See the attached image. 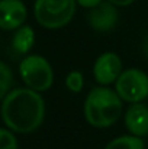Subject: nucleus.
Returning <instances> with one entry per match:
<instances>
[{"label":"nucleus","mask_w":148,"mask_h":149,"mask_svg":"<svg viewBox=\"0 0 148 149\" xmlns=\"http://www.w3.org/2000/svg\"><path fill=\"white\" fill-rule=\"evenodd\" d=\"M1 119L15 133H31L45 119V101L39 91L26 88L10 90L1 99Z\"/></svg>","instance_id":"nucleus-1"},{"label":"nucleus","mask_w":148,"mask_h":149,"mask_svg":"<svg viewBox=\"0 0 148 149\" xmlns=\"http://www.w3.org/2000/svg\"><path fill=\"white\" fill-rule=\"evenodd\" d=\"M121 96L115 88L107 86H97L92 88L84 100V117L86 122L97 129H105L118 122L122 113Z\"/></svg>","instance_id":"nucleus-2"},{"label":"nucleus","mask_w":148,"mask_h":149,"mask_svg":"<svg viewBox=\"0 0 148 149\" xmlns=\"http://www.w3.org/2000/svg\"><path fill=\"white\" fill-rule=\"evenodd\" d=\"M77 0H35L36 22L47 29H60L68 25L76 13Z\"/></svg>","instance_id":"nucleus-3"},{"label":"nucleus","mask_w":148,"mask_h":149,"mask_svg":"<svg viewBox=\"0 0 148 149\" xmlns=\"http://www.w3.org/2000/svg\"><path fill=\"white\" fill-rule=\"evenodd\" d=\"M19 75L26 87L39 93L49 90L54 83V71L49 61L38 54L26 55L20 61Z\"/></svg>","instance_id":"nucleus-4"},{"label":"nucleus","mask_w":148,"mask_h":149,"mask_svg":"<svg viewBox=\"0 0 148 149\" xmlns=\"http://www.w3.org/2000/svg\"><path fill=\"white\" fill-rule=\"evenodd\" d=\"M115 90L123 101L140 103L148 97V75L138 68L125 70L115 81Z\"/></svg>","instance_id":"nucleus-5"},{"label":"nucleus","mask_w":148,"mask_h":149,"mask_svg":"<svg viewBox=\"0 0 148 149\" xmlns=\"http://www.w3.org/2000/svg\"><path fill=\"white\" fill-rule=\"evenodd\" d=\"M122 72V61L115 52H105L99 55L93 65V77L100 86H109L118 80Z\"/></svg>","instance_id":"nucleus-6"},{"label":"nucleus","mask_w":148,"mask_h":149,"mask_svg":"<svg viewBox=\"0 0 148 149\" xmlns=\"http://www.w3.org/2000/svg\"><path fill=\"white\" fill-rule=\"evenodd\" d=\"M113 3L109 0L102 1L93 9H89L87 13V23L97 32H110L119 19V12Z\"/></svg>","instance_id":"nucleus-7"},{"label":"nucleus","mask_w":148,"mask_h":149,"mask_svg":"<svg viewBox=\"0 0 148 149\" xmlns=\"http://www.w3.org/2000/svg\"><path fill=\"white\" fill-rule=\"evenodd\" d=\"M28 16L26 6L22 0H0V28L3 31H16Z\"/></svg>","instance_id":"nucleus-8"},{"label":"nucleus","mask_w":148,"mask_h":149,"mask_svg":"<svg viewBox=\"0 0 148 149\" xmlns=\"http://www.w3.org/2000/svg\"><path fill=\"white\" fill-rule=\"evenodd\" d=\"M125 126L129 133L135 136H147L148 135V107L145 104L131 103L128 110L125 111Z\"/></svg>","instance_id":"nucleus-9"},{"label":"nucleus","mask_w":148,"mask_h":149,"mask_svg":"<svg viewBox=\"0 0 148 149\" xmlns=\"http://www.w3.org/2000/svg\"><path fill=\"white\" fill-rule=\"evenodd\" d=\"M35 44V31L29 25L18 28L12 38V48L18 54H28Z\"/></svg>","instance_id":"nucleus-10"},{"label":"nucleus","mask_w":148,"mask_h":149,"mask_svg":"<svg viewBox=\"0 0 148 149\" xmlns=\"http://www.w3.org/2000/svg\"><path fill=\"white\" fill-rule=\"evenodd\" d=\"M105 149H145V143L141 136H135L131 133L112 139Z\"/></svg>","instance_id":"nucleus-11"},{"label":"nucleus","mask_w":148,"mask_h":149,"mask_svg":"<svg viewBox=\"0 0 148 149\" xmlns=\"http://www.w3.org/2000/svg\"><path fill=\"white\" fill-rule=\"evenodd\" d=\"M13 83V74L10 67L6 62H0V97L3 99L12 87Z\"/></svg>","instance_id":"nucleus-12"},{"label":"nucleus","mask_w":148,"mask_h":149,"mask_svg":"<svg viewBox=\"0 0 148 149\" xmlns=\"http://www.w3.org/2000/svg\"><path fill=\"white\" fill-rule=\"evenodd\" d=\"M84 86V78L80 71H71L65 77V87L71 93H80Z\"/></svg>","instance_id":"nucleus-13"},{"label":"nucleus","mask_w":148,"mask_h":149,"mask_svg":"<svg viewBox=\"0 0 148 149\" xmlns=\"http://www.w3.org/2000/svg\"><path fill=\"white\" fill-rule=\"evenodd\" d=\"M13 133L15 132L6 126L0 129V149H19L18 139Z\"/></svg>","instance_id":"nucleus-14"},{"label":"nucleus","mask_w":148,"mask_h":149,"mask_svg":"<svg viewBox=\"0 0 148 149\" xmlns=\"http://www.w3.org/2000/svg\"><path fill=\"white\" fill-rule=\"evenodd\" d=\"M102 1H105V0H77V4H80L81 7H86V9H93Z\"/></svg>","instance_id":"nucleus-15"},{"label":"nucleus","mask_w":148,"mask_h":149,"mask_svg":"<svg viewBox=\"0 0 148 149\" xmlns=\"http://www.w3.org/2000/svg\"><path fill=\"white\" fill-rule=\"evenodd\" d=\"M110 3H113L115 6H118V7H125V6H129V4H132L134 1H137V0H109Z\"/></svg>","instance_id":"nucleus-16"},{"label":"nucleus","mask_w":148,"mask_h":149,"mask_svg":"<svg viewBox=\"0 0 148 149\" xmlns=\"http://www.w3.org/2000/svg\"><path fill=\"white\" fill-rule=\"evenodd\" d=\"M144 54L147 55V58H148V36H147V39H145V42H144Z\"/></svg>","instance_id":"nucleus-17"}]
</instances>
